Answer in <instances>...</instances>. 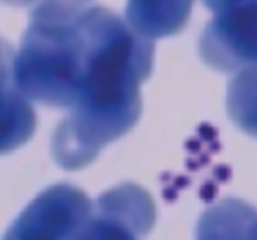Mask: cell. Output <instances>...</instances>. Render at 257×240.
<instances>
[{
	"label": "cell",
	"instance_id": "2",
	"mask_svg": "<svg viewBox=\"0 0 257 240\" xmlns=\"http://www.w3.org/2000/svg\"><path fill=\"white\" fill-rule=\"evenodd\" d=\"M35 113L15 82V55L0 40V151L19 146L32 135Z\"/></svg>",
	"mask_w": 257,
	"mask_h": 240
},
{
	"label": "cell",
	"instance_id": "3",
	"mask_svg": "<svg viewBox=\"0 0 257 240\" xmlns=\"http://www.w3.org/2000/svg\"><path fill=\"white\" fill-rule=\"evenodd\" d=\"M193 0H131L127 19L131 29L151 40L173 35L187 22Z\"/></svg>",
	"mask_w": 257,
	"mask_h": 240
},
{
	"label": "cell",
	"instance_id": "1",
	"mask_svg": "<svg viewBox=\"0 0 257 240\" xmlns=\"http://www.w3.org/2000/svg\"><path fill=\"white\" fill-rule=\"evenodd\" d=\"M154 46L96 0H41L15 57L19 91L49 105L100 113L138 97Z\"/></svg>",
	"mask_w": 257,
	"mask_h": 240
}]
</instances>
